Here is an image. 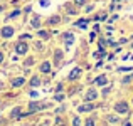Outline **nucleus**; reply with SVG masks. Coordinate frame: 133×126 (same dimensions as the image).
Segmentation results:
<instances>
[{
    "mask_svg": "<svg viewBox=\"0 0 133 126\" xmlns=\"http://www.w3.org/2000/svg\"><path fill=\"white\" fill-rule=\"evenodd\" d=\"M115 111H116L118 114L128 113V103H125V101H121V103H116V104H115Z\"/></svg>",
    "mask_w": 133,
    "mask_h": 126,
    "instance_id": "obj_1",
    "label": "nucleus"
},
{
    "mask_svg": "<svg viewBox=\"0 0 133 126\" xmlns=\"http://www.w3.org/2000/svg\"><path fill=\"white\" fill-rule=\"evenodd\" d=\"M27 51H29V45L25 44L24 40H20V42H17V45H15V52L17 54H27Z\"/></svg>",
    "mask_w": 133,
    "mask_h": 126,
    "instance_id": "obj_2",
    "label": "nucleus"
},
{
    "mask_svg": "<svg viewBox=\"0 0 133 126\" xmlns=\"http://www.w3.org/2000/svg\"><path fill=\"white\" fill-rule=\"evenodd\" d=\"M0 36H2L3 39H9V37H12V36H14V27H10V25L3 27V29L0 30Z\"/></svg>",
    "mask_w": 133,
    "mask_h": 126,
    "instance_id": "obj_3",
    "label": "nucleus"
},
{
    "mask_svg": "<svg viewBox=\"0 0 133 126\" xmlns=\"http://www.w3.org/2000/svg\"><path fill=\"white\" fill-rule=\"evenodd\" d=\"M45 106H47V104H39V103H30V104H29V114H30V113H36V111H41V109H44Z\"/></svg>",
    "mask_w": 133,
    "mask_h": 126,
    "instance_id": "obj_4",
    "label": "nucleus"
},
{
    "mask_svg": "<svg viewBox=\"0 0 133 126\" xmlns=\"http://www.w3.org/2000/svg\"><path fill=\"white\" fill-rule=\"evenodd\" d=\"M79 76H81V69H79V67H74L71 72H69L68 79H69V81H76V79H78Z\"/></svg>",
    "mask_w": 133,
    "mask_h": 126,
    "instance_id": "obj_5",
    "label": "nucleus"
},
{
    "mask_svg": "<svg viewBox=\"0 0 133 126\" xmlns=\"http://www.w3.org/2000/svg\"><path fill=\"white\" fill-rule=\"evenodd\" d=\"M62 37H64V40H66V45H68V47H69V45H72V42H74V36H72L71 32H66Z\"/></svg>",
    "mask_w": 133,
    "mask_h": 126,
    "instance_id": "obj_6",
    "label": "nucleus"
},
{
    "mask_svg": "<svg viewBox=\"0 0 133 126\" xmlns=\"http://www.w3.org/2000/svg\"><path fill=\"white\" fill-rule=\"evenodd\" d=\"M98 97V93L94 89H89L88 93H86V101H94Z\"/></svg>",
    "mask_w": 133,
    "mask_h": 126,
    "instance_id": "obj_7",
    "label": "nucleus"
},
{
    "mask_svg": "<svg viewBox=\"0 0 133 126\" xmlns=\"http://www.w3.org/2000/svg\"><path fill=\"white\" fill-rule=\"evenodd\" d=\"M88 24H89V20L88 19H79L78 22L74 24L76 27H79V29H86V27H88Z\"/></svg>",
    "mask_w": 133,
    "mask_h": 126,
    "instance_id": "obj_8",
    "label": "nucleus"
},
{
    "mask_svg": "<svg viewBox=\"0 0 133 126\" xmlns=\"http://www.w3.org/2000/svg\"><path fill=\"white\" fill-rule=\"evenodd\" d=\"M94 104H83V106H79L78 108V111L79 113H86V111H91V109H94Z\"/></svg>",
    "mask_w": 133,
    "mask_h": 126,
    "instance_id": "obj_9",
    "label": "nucleus"
},
{
    "mask_svg": "<svg viewBox=\"0 0 133 126\" xmlns=\"http://www.w3.org/2000/svg\"><path fill=\"white\" fill-rule=\"evenodd\" d=\"M94 82H96L98 86H104V84H108V78L106 76H98V78L94 79Z\"/></svg>",
    "mask_w": 133,
    "mask_h": 126,
    "instance_id": "obj_10",
    "label": "nucleus"
},
{
    "mask_svg": "<svg viewBox=\"0 0 133 126\" xmlns=\"http://www.w3.org/2000/svg\"><path fill=\"white\" fill-rule=\"evenodd\" d=\"M41 72H44V74H47V72H51V62H42L41 64Z\"/></svg>",
    "mask_w": 133,
    "mask_h": 126,
    "instance_id": "obj_11",
    "label": "nucleus"
},
{
    "mask_svg": "<svg viewBox=\"0 0 133 126\" xmlns=\"http://www.w3.org/2000/svg\"><path fill=\"white\" fill-rule=\"evenodd\" d=\"M10 118H22V111H20V108H14L12 113H10Z\"/></svg>",
    "mask_w": 133,
    "mask_h": 126,
    "instance_id": "obj_12",
    "label": "nucleus"
},
{
    "mask_svg": "<svg viewBox=\"0 0 133 126\" xmlns=\"http://www.w3.org/2000/svg\"><path fill=\"white\" fill-rule=\"evenodd\" d=\"M30 25H32L34 29H39V27H41V19H39V15L32 17V22H30Z\"/></svg>",
    "mask_w": 133,
    "mask_h": 126,
    "instance_id": "obj_13",
    "label": "nucleus"
},
{
    "mask_svg": "<svg viewBox=\"0 0 133 126\" xmlns=\"http://www.w3.org/2000/svg\"><path fill=\"white\" fill-rule=\"evenodd\" d=\"M47 22H49V25H57V24L61 22V17H59V15H54V17H51Z\"/></svg>",
    "mask_w": 133,
    "mask_h": 126,
    "instance_id": "obj_14",
    "label": "nucleus"
},
{
    "mask_svg": "<svg viewBox=\"0 0 133 126\" xmlns=\"http://www.w3.org/2000/svg\"><path fill=\"white\" fill-rule=\"evenodd\" d=\"M24 82H25V79H24V78H15V79L12 81V86H14V87H19V86H22Z\"/></svg>",
    "mask_w": 133,
    "mask_h": 126,
    "instance_id": "obj_15",
    "label": "nucleus"
},
{
    "mask_svg": "<svg viewBox=\"0 0 133 126\" xmlns=\"http://www.w3.org/2000/svg\"><path fill=\"white\" fill-rule=\"evenodd\" d=\"M61 59H62V51H56V54H54L56 64H57V62H61Z\"/></svg>",
    "mask_w": 133,
    "mask_h": 126,
    "instance_id": "obj_16",
    "label": "nucleus"
},
{
    "mask_svg": "<svg viewBox=\"0 0 133 126\" xmlns=\"http://www.w3.org/2000/svg\"><path fill=\"white\" fill-rule=\"evenodd\" d=\"M39 84H41V79H39V78H37V76H34V78H32V79H30V86H32V87H36V86H39Z\"/></svg>",
    "mask_w": 133,
    "mask_h": 126,
    "instance_id": "obj_17",
    "label": "nucleus"
},
{
    "mask_svg": "<svg viewBox=\"0 0 133 126\" xmlns=\"http://www.w3.org/2000/svg\"><path fill=\"white\" fill-rule=\"evenodd\" d=\"M39 37L41 39H49V32H45V30H39Z\"/></svg>",
    "mask_w": 133,
    "mask_h": 126,
    "instance_id": "obj_18",
    "label": "nucleus"
},
{
    "mask_svg": "<svg viewBox=\"0 0 133 126\" xmlns=\"http://www.w3.org/2000/svg\"><path fill=\"white\" fill-rule=\"evenodd\" d=\"M66 9H68V13H69V15H74V13H76V10H74V7H71V5H68V7H66Z\"/></svg>",
    "mask_w": 133,
    "mask_h": 126,
    "instance_id": "obj_19",
    "label": "nucleus"
},
{
    "mask_svg": "<svg viewBox=\"0 0 133 126\" xmlns=\"http://www.w3.org/2000/svg\"><path fill=\"white\" fill-rule=\"evenodd\" d=\"M72 126H81V120H79L78 116H76L74 120H72Z\"/></svg>",
    "mask_w": 133,
    "mask_h": 126,
    "instance_id": "obj_20",
    "label": "nucleus"
},
{
    "mask_svg": "<svg viewBox=\"0 0 133 126\" xmlns=\"http://www.w3.org/2000/svg\"><path fill=\"white\" fill-rule=\"evenodd\" d=\"M19 13H20V10H19V9H17V10H14V12H12V13L9 15V19H14V17H17Z\"/></svg>",
    "mask_w": 133,
    "mask_h": 126,
    "instance_id": "obj_21",
    "label": "nucleus"
},
{
    "mask_svg": "<svg viewBox=\"0 0 133 126\" xmlns=\"http://www.w3.org/2000/svg\"><path fill=\"white\" fill-rule=\"evenodd\" d=\"M86 3V0H74V5H78V7H83Z\"/></svg>",
    "mask_w": 133,
    "mask_h": 126,
    "instance_id": "obj_22",
    "label": "nucleus"
},
{
    "mask_svg": "<svg viewBox=\"0 0 133 126\" xmlns=\"http://www.w3.org/2000/svg\"><path fill=\"white\" fill-rule=\"evenodd\" d=\"M86 126H94V120H93V118L86 120Z\"/></svg>",
    "mask_w": 133,
    "mask_h": 126,
    "instance_id": "obj_23",
    "label": "nucleus"
},
{
    "mask_svg": "<svg viewBox=\"0 0 133 126\" xmlns=\"http://www.w3.org/2000/svg\"><path fill=\"white\" fill-rule=\"evenodd\" d=\"M108 121H110V123H116L118 118H115V116H108Z\"/></svg>",
    "mask_w": 133,
    "mask_h": 126,
    "instance_id": "obj_24",
    "label": "nucleus"
},
{
    "mask_svg": "<svg viewBox=\"0 0 133 126\" xmlns=\"http://www.w3.org/2000/svg\"><path fill=\"white\" fill-rule=\"evenodd\" d=\"M131 79H133V74H131V76H127V78H125V79H123V82H125V84H127V82H130V81H131Z\"/></svg>",
    "mask_w": 133,
    "mask_h": 126,
    "instance_id": "obj_25",
    "label": "nucleus"
},
{
    "mask_svg": "<svg viewBox=\"0 0 133 126\" xmlns=\"http://www.w3.org/2000/svg\"><path fill=\"white\" fill-rule=\"evenodd\" d=\"M24 39H30V36L29 34H22V36H20V40H24Z\"/></svg>",
    "mask_w": 133,
    "mask_h": 126,
    "instance_id": "obj_26",
    "label": "nucleus"
},
{
    "mask_svg": "<svg viewBox=\"0 0 133 126\" xmlns=\"http://www.w3.org/2000/svg\"><path fill=\"white\" fill-rule=\"evenodd\" d=\"M64 99V96H62V94H56V101H62Z\"/></svg>",
    "mask_w": 133,
    "mask_h": 126,
    "instance_id": "obj_27",
    "label": "nucleus"
},
{
    "mask_svg": "<svg viewBox=\"0 0 133 126\" xmlns=\"http://www.w3.org/2000/svg\"><path fill=\"white\" fill-rule=\"evenodd\" d=\"M34 64V59H27L25 61V66H32Z\"/></svg>",
    "mask_w": 133,
    "mask_h": 126,
    "instance_id": "obj_28",
    "label": "nucleus"
},
{
    "mask_svg": "<svg viewBox=\"0 0 133 126\" xmlns=\"http://www.w3.org/2000/svg\"><path fill=\"white\" fill-rule=\"evenodd\" d=\"M41 5H42V7H47L49 5V0H41Z\"/></svg>",
    "mask_w": 133,
    "mask_h": 126,
    "instance_id": "obj_29",
    "label": "nucleus"
},
{
    "mask_svg": "<svg viewBox=\"0 0 133 126\" xmlns=\"http://www.w3.org/2000/svg\"><path fill=\"white\" fill-rule=\"evenodd\" d=\"M94 37H96V34L91 32V34H89V40H94Z\"/></svg>",
    "mask_w": 133,
    "mask_h": 126,
    "instance_id": "obj_30",
    "label": "nucleus"
},
{
    "mask_svg": "<svg viewBox=\"0 0 133 126\" xmlns=\"http://www.w3.org/2000/svg\"><path fill=\"white\" fill-rule=\"evenodd\" d=\"M93 10V5H86V12H91Z\"/></svg>",
    "mask_w": 133,
    "mask_h": 126,
    "instance_id": "obj_31",
    "label": "nucleus"
},
{
    "mask_svg": "<svg viewBox=\"0 0 133 126\" xmlns=\"http://www.w3.org/2000/svg\"><path fill=\"white\" fill-rule=\"evenodd\" d=\"M3 62V52H0V64Z\"/></svg>",
    "mask_w": 133,
    "mask_h": 126,
    "instance_id": "obj_32",
    "label": "nucleus"
},
{
    "mask_svg": "<svg viewBox=\"0 0 133 126\" xmlns=\"http://www.w3.org/2000/svg\"><path fill=\"white\" fill-rule=\"evenodd\" d=\"M125 126H131V124H130V123H127V124H125Z\"/></svg>",
    "mask_w": 133,
    "mask_h": 126,
    "instance_id": "obj_33",
    "label": "nucleus"
},
{
    "mask_svg": "<svg viewBox=\"0 0 133 126\" xmlns=\"http://www.w3.org/2000/svg\"><path fill=\"white\" fill-rule=\"evenodd\" d=\"M2 10H3V7H0V12H2Z\"/></svg>",
    "mask_w": 133,
    "mask_h": 126,
    "instance_id": "obj_34",
    "label": "nucleus"
},
{
    "mask_svg": "<svg viewBox=\"0 0 133 126\" xmlns=\"http://www.w3.org/2000/svg\"><path fill=\"white\" fill-rule=\"evenodd\" d=\"M113 2H118V0H113Z\"/></svg>",
    "mask_w": 133,
    "mask_h": 126,
    "instance_id": "obj_35",
    "label": "nucleus"
},
{
    "mask_svg": "<svg viewBox=\"0 0 133 126\" xmlns=\"http://www.w3.org/2000/svg\"><path fill=\"white\" fill-rule=\"evenodd\" d=\"M59 126H62V124H59Z\"/></svg>",
    "mask_w": 133,
    "mask_h": 126,
    "instance_id": "obj_36",
    "label": "nucleus"
}]
</instances>
